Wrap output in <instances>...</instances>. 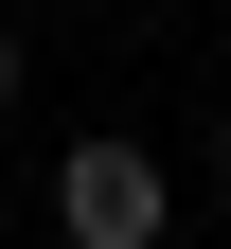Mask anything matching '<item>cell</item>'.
I'll list each match as a JSON object with an SVG mask.
<instances>
[{
    "instance_id": "cell-3",
    "label": "cell",
    "mask_w": 231,
    "mask_h": 249,
    "mask_svg": "<svg viewBox=\"0 0 231 249\" xmlns=\"http://www.w3.org/2000/svg\"><path fill=\"white\" fill-rule=\"evenodd\" d=\"M213 178H231V107H213Z\"/></svg>"
},
{
    "instance_id": "cell-1",
    "label": "cell",
    "mask_w": 231,
    "mask_h": 249,
    "mask_svg": "<svg viewBox=\"0 0 231 249\" xmlns=\"http://www.w3.org/2000/svg\"><path fill=\"white\" fill-rule=\"evenodd\" d=\"M53 231H71V249H178V178H160V142L89 124L71 160H53Z\"/></svg>"
},
{
    "instance_id": "cell-2",
    "label": "cell",
    "mask_w": 231,
    "mask_h": 249,
    "mask_svg": "<svg viewBox=\"0 0 231 249\" xmlns=\"http://www.w3.org/2000/svg\"><path fill=\"white\" fill-rule=\"evenodd\" d=\"M18 89H36V36H18V18H0V107H18Z\"/></svg>"
}]
</instances>
